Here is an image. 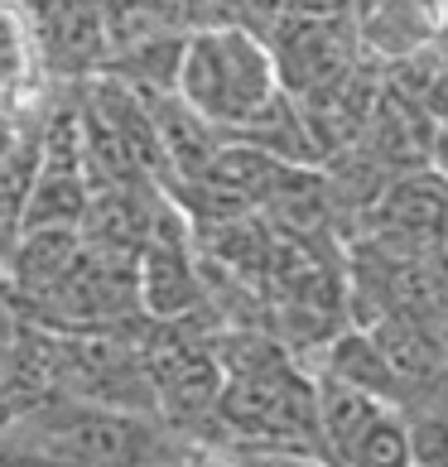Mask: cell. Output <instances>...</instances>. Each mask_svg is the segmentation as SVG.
Here are the masks:
<instances>
[{
    "label": "cell",
    "mask_w": 448,
    "mask_h": 467,
    "mask_svg": "<svg viewBox=\"0 0 448 467\" xmlns=\"http://www.w3.org/2000/svg\"><path fill=\"white\" fill-rule=\"evenodd\" d=\"M135 289H141L145 314L154 318H179L198 299V265L188 261L183 241H150L135 261Z\"/></svg>",
    "instance_id": "3957f363"
},
{
    "label": "cell",
    "mask_w": 448,
    "mask_h": 467,
    "mask_svg": "<svg viewBox=\"0 0 448 467\" xmlns=\"http://www.w3.org/2000/svg\"><path fill=\"white\" fill-rule=\"evenodd\" d=\"M289 97H314L361 67V39L352 15H280L261 29Z\"/></svg>",
    "instance_id": "7a4b0ae2"
},
{
    "label": "cell",
    "mask_w": 448,
    "mask_h": 467,
    "mask_svg": "<svg viewBox=\"0 0 448 467\" xmlns=\"http://www.w3.org/2000/svg\"><path fill=\"white\" fill-rule=\"evenodd\" d=\"M227 467H338L318 443H222Z\"/></svg>",
    "instance_id": "52a82bcc"
},
{
    "label": "cell",
    "mask_w": 448,
    "mask_h": 467,
    "mask_svg": "<svg viewBox=\"0 0 448 467\" xmlns=\"http://www.w3.org/2000/svg\"><path fill=\"white\" fill-rule=\"evenodd\" d=\"M405 414V439H410V467H448V405L424 400Z\"/></svg>",
    "instance_id": "5b68a950"
},
{
    "label": "cell",
    "mask_w": 448,
    "mask_h": 467,
    "mask_svg": "<svg viewBox=\"0 0 448 467\" xmlns=\"http://www.w3.org/2000/svg\"><path fill=\"white\" fill-rule=\"evenodd\" d=\"M266 5H270V0H266Z\"/></svg>",
    "instance_id": "8fae6325"
},
{
    "label": "cell",
    "mask_w": 448,
    "mask_h": 467,
    "mask_svg": "<svg viewBox=\"0 0 448 467\" xmlns=\"http://www.w3.org/2000/svg\"><path fill=\"white\" fill-rule=\"evenodd\" d=\"M270 44L255 25L213 20L183 34V54L174 73V97L198 120H208L217 135L236 140L266 116V107L280 97Z\"/></svg>",
    "instance_id": "6da1fadb"
},
{
    "label": "cell",
    "mask_w": 448,
    "mask_h": 467,
    "mask_svg": "<svg viewBox=\"0 0 448 467\" xmlns=\"http://www.w3.org/2000/svg\"><path fill=\"white\" fill-rule=\"evenodd\" d=\"M434 169L448 179V126H439V135H434Z\"/></svg>",
    "instance_id": "30bf717a"
},
{
    "label": "cell",
    "mask_w": 448,
    "mask_h": 467,
    "mask_svg": "<svg viewBox=\"0 0 448 467\" xmlns=\"http://www.w3.org/2000/svg\"><path fill=\"white\" fill-rule=\"evenodd\" d=\"M357 0H270L280 15H352Z\"/></svg>",
    "instance_id": "ba28073f"
},
{
    "label": "cell",
    "mask_w": 448,
    "mask_h": 467,
    "mask_svg": "<svg viewBox=\"0 0 448 467\" xmlns=\"http://www.w3.org/2000/svg\"><path fill=\"white\" fill-rule=\"evenodd\" d=\"M424 54L434 58V63H448V10L439 15V25H434V34H429V44H424Z\"/></svg>",
    "instance_id": "9c48e42d"
},
{
    "label": "cell",
    "mask_w": 448,
    "mask_h": 467,
    "mask_svg": "<svg viewBox=\"0 0 448 467\" xmlns=\"http://www.w3.org/2000/svg\"><path fill=\"white\" fill-rule=\"evenodd\" d=\"M39 48L20 0H0V107H20L39 82Z\"/></svg>",
    "instance_id": "277c9868"
},
{
    "label": "cell",
    "mask_w": 448,
    "mask_h": 467,
    "mask_svg": "<svg viewBox=\"0 0 448 467\" xmlns=\"http://www.w3.org/2000/svg\"><path fill=\"white\" fill-rule=\"evenodd\" d=\"M342 467H410V439H405V414L401 405H391L367 434L357 439Z\"/></svg>",
    "instance_id": "8992f818"
}]
</instances>
